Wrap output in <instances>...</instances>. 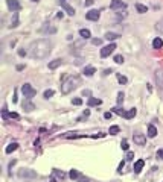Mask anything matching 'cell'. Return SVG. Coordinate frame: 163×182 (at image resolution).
<instances>
[{"instance_id": "5bb4252c", "label": "cell", "mask_w": 163, "mask_h": 182, "mask_svg": "<svg viewBox=\"0 0 163 182\" xmlns=\"http://www.w3.org/2000/svg\"><path fill=\"white\" fill-rule=\"evenodd\" d=\"M156 79H157L159 87L163 90V72H162V70H157V73H156Z\"/></svg>"}, {"instance_id": "60d3db41", "label": "cell", "mask_w": 163, "mask_h": 182, "mask_svg": "<svg viewBox=\"0 0 163 182\" xmlns=\"http://www.w3.org/2000/svg\"><path fill=\"white\" fill-rule=\"evenodd\" d=\"M124 165H125V163H124V161L119 164V167H117V172H119V173H122V168H124Z\"/></svg>"}, {"instance_id": "2e32d148", "label": "cell", "mask_w": 163, "mask_h": 182, "mask_svg": "<svg viewBox=\"0 0 163 182\" xmlns=\"http://www.w3.org/2000/svg\"><path fill=\"white\" fill-rule=\"evenodd\" d=\"M61 64H63V61H61V59H54V61H51V62H49V68H51V70H55V68H58Z\"/></svg>"}, {"instance_id": "d590c367", "label": "cell", "mask_w": 163, "mask_h": 182, "mask_svg": "<svg viewBox=\"0 0 163 182\" xmlns=\"http://www.w3.org/2000/svg\"><path fill=\"white\" fill-rule=\"evenodd\" d=\"M91 43H93L95 46H101V44H102V39H101V38H95V39H91Z\"/></svg>"}, {"instance_id": "f35d334b", "label": "cell", "mask_w": 163, "mask_h": 182, "mask_svg": "<svg viewBox=\"0 0 163 182\" xmlns=\"http://www.w3.org/2000/svg\"><path fill=\"white\" fill-rule=\"evenodd\" d=\"M134 159V153L133 152H127V161H133Z\"/></svg>"}, {"instance_id": "603a6c76", "label": "cell", "mask_w": 163, "mask_h": 182, "mask_svg": "<svg viewBox=\"0 0 163 182\" xmlns=\"http://www.w3.org/2000/svg\"><path fill=\"white\" fill-rule=\"evenodd\" d=\"M136 114H137V109H136V108H131L130 111H127V114H125V118H127V120H130V118H133Z\"/></svg>"}, {"instance_id": "8992f818", "label": "cell", "mask_w": 163, "mask_h": 182, "mask_svg": "<svg viewBox=\"0 0 163 182\" xmlns=\"http://www.w3.org/2000/svg\"><path fill=\"white\" fill-rule=\"evenodd\" d=\"M114 50H116V44L111 43V44H108V46H105V47L101 49V56H102V58H107V56H110Z\"/></svg>"}, {"instance_id": "f6af8a7d", "label": "cell", "mask_w": 163, "mask_h": 182, "mask_svg": "<svg viewBox=\"0 0 163 182\" xmlns=\"http://www.w3.org/2000/svg\"><path fill=\"white\" fill-rule=\"evenodd\" d=\"M104 117H105V118H111V112H105Z\"/></svg>"}, {"instance_id": "7dc6e473", "label": "cell", "mask_w": 163, "mask_h": 182, "mask_svg": "<svg viewBox=\"0 0 163 182\" xmlns=\"http://www.w3.org/2000/svg\"><path fill=\"white\" fill-rule=\"evenodd\" d=\"M31 2H38V0H31Z\"/></svg>"}, {"instance_id": "f546056e", "label": "cell", "mask_w": 163, "mask_h": 182, "mask_svg": "<svg viewBox=\"0 0 163 182\" xmlns=\"http://www.w3.org/2000/svg\"><path fill=\"white\" fill-rule=\"evenodd\" d=\"M113 112L117 114V115H122V117H125V114H127V111H124V109H121V108H113Z\"/></svg>"}, {"instance_id": "44dd1931", "label": "cell", "mask_w": 163, "mask_h": 182, "mask_svg": "<svg viewBox=\"0 0 163 182\" xmlns=\"http://www.w3.org/2000/svg\"><path fill=\"white\" fill-rule=\"evenodd\" d=\"M17 147H18L17 143H11V144H9L8 147H6V149H5V152H6V153H12L14 150H17Z\"/></svg>"}, {"instance_id": "7402d4cb", "label": "cell", "mask_w": 163, "mask_h": 182, "mask_svg": "<svg viewBox=\"0 0 163 182\" xmlns=\"http://www.w3.org/2000/svg\"><path fill=\"white\" fill-rule=\"evenodd\" d=\"M79 35L82 36L84 39H89V38L91 36V34H90V31H89V29H81V31H79Z\"/></svg>"}, {"instance_id": "ac0fdd59", "label": "cell", "mask_w": 163, "mask_h": 182, "mask_svg": "<svg viewBox=\"0 0 163 182\" xmlns=\"http://www.w3.org/2000/svg\"><path fill=\"white\" fill-rule=\"evenodd\" d=\"M23 108L26 109V111H34V109H35V105H34L32 102H29V99H28V100L23 102Z\"/></svg>"}, {"instance_id": "ba28073f", "label": "cell", "mask_w": 163, "mask_h": 182, "mask_svg": "<svg viewBox=\"0 0 163 182\" xmlns=\"http://www.w3.org/2000/svg\"><path fill=\"white\" fill-rule=\"evenodd\" d=\"M110 8L113 9V11H116V9H125L127 8V5L122 2V0H111V3H110Z\"/></svg>"}, {"instance_id": "e0dca14e", "label": "cell", "mask_w": 163, "mask_h": 182, "mask_svg": "<svg viewBox=\"0 0 163 182\" xmlns=\"http://www.w3.org/2000/svg\"><path fill=\"white\" fill-rule=\"evenodd\" d=\"M156 135H157V127L149 125V126H148V137H149V138H154Z\"/></svg>"}, {"instance_id": "3957f363", "label": "cell", "mask_w": 163, "mask_h": 182, "mask_svg": "<svg viewBox=\"0 0 163 182\" xmlns=\"http://www.w3.org/2000/svg\"><path fill=\"white\" fill-rule=\"evenodd\" d=\"M21 91H23V94H24V97H28L29 100L34 97L37 94V90L35 88H32V85L31 84H23L21 85Z\"/></svg>"}, {"instance_id": "8fae6325", "label": "cell", "mask_w": 163, "mask_h": 182, "mask_svg": "<svg viewBox=\"0 0 163 182\" xmlns=\"http://www.w3.org/2000/svg\"><path fill=\"white\" fill-rule=\"evenodd\" d=\"M134 143L137 146H143L146 143V137L143 135V134H134Z\"/></svg>"}, {"instance_id": "f1b7e54d", "label": "cell", "mask_w": 163, "mask_h": 182, "mask_svg": "<svg viewBox=\"0 0 163 182\" xmlns=\"http://www.w3.org/2000/svg\"><path fill=\"white\" fill-rule=\"evenodd\" d=\"M119 130H121V127H119V126H116V125H114V126H111V127H110L108 134H110V135H116V134H119Z\"/></svg>"}, {"instance_id": "e575fe53", "label": "cell", "mask_w": 163, "mask_h": 182, "mask_svg": "<svg viewBox=\"0 0 163 182\" xmlns=\"http://www.w3.org/2000/svg\"><path fill=\"white\" fill-rule=\"evenodd\" d=\"M73 105H76V106H79V105H82V99H79V97H76V99H73L72 100Z\"/></svg>"}, {"instance_id": "52a82bcc", "label": "cell", "mask_w": 163, "mask_h": 182, "mask_svg": "<svg viewBox=\"0 0 163 182\" xmlns=\"http://www.w3.org/2000/svg\"><path fill=\"white\" fill-rule=\"evenodd\" d=\"M6 5H8V8H9L12 12H18V11L21 9V5H20L18 0H6Z\"/></svg>"}, {"instance_id": "836d02e7", "label": "cell", "mask_w": 163, "mask_h": 182, "mask_svg": "<svg viewBox=\"0 0 163 182\" xmlns=\"http://www.w3.org/2000/svg\"><path fill=\"white\" fill-rule=\"evenodd\" d=\"M54 96V90H46L44 91V99H51Z\"/></svg>"}, {"instance_id": "ee69618b", "label": "cell", "mask_w": 163, "mask_h": 182, "mask_svg": "<svg viewBox=\"0 0 163 182\" xmlns=\"http://www.w3.org/2000/svg\"><path fill=\"white\" fill-rule=\"evenodd\" d=\"M93 3H95V0H87V2H86V6H91Z\"/></svg>"}, {"instance_id": "ab89813d", "label": "cell", "mask_w": 163, "mask_h": 182, "mask_svg": "<svg viewBox=\"0 0 163 182\" xmlns=\"http://www.w3.org/2000/svg\"><path fill=\"white\" fill-rule=\"evenodd\" d=\"M157 158H159V159H163V149L157 150Z\"/></svg>"}, {"instance_id": "277c9868", "label": "cell", "mask_w": 163, "mask_h": 182, "mask_svg": "<svg viewBox=\"0 0 163 182\" xmlns=\"http://www.w3.org/2000/svg\"><path fill=\"white\" fill-rule=\"evenodd\" d=\"M18 176L20 178H31V179H34V178H37V172L31 170V168H21V170H18Z\"/></svg>"}, {"instance_id": "4fadbf2b", "label": "cell", "mask_w": 163, "mask_h": 182, "mask_svg": "<svg viewBox=\"0 0 163 182\" xmlns=\"http://www.w3.org/2000/svg\"><path fill=\"white\" fill-rule=\"evenodd\" d=\"M143 165H145V161H143V159H137V161L134 163V167H133L134 173H140L142 168H143Z\"/></svg>"}, {"instance_id": "484cf974", "label": "cell", "mask_w": 163, "mask_h": 182, "mask_svg": "<svg viewBox=\"0 0 163 182\" xmlns=\"http://www.w3.org/2000/svg\"><path fill=\"white\" fill-rule=\"evenodd\" d=\"M17 26H18V12H14V18H12L9 27H17Z\"/></svg>"}, {"instance_id": "8d00e7d4", "label": "cell", "mask_w": 163, "mask_h": 182, "mask_svg": "<svg viewBox=\"0 0 163 182\" xmlns=\"http://www.w3.org/2000/svg\"><path fill=\"white\" fill-rule=\"evenodd\" d=\"M89 115H90V111H89V109H87V111H86V112H84V114H82V115H81V117H79V118H78V122H81V120H82V118H87V117H89Z\"/></svg>"}, {"instance_id": "30bf717a", "label": "cell", "mask_w": 163, "mask_h": 182, "mask_svg": "<svg viewBox=\"0 0 163 182\" xmlns=\"http://www.w3.org/2000/svg\"><path fill=\"white\" fill-rule=\"evenodd\" d=\"M99 17H101V12L96 11V9H91V11H89V12L86 14V18L90 20V21H98Z\"/></svg>"}, {"instance_id": "7a4b0ae2", "label": "cell", "mask_w": 163, "mask_h": 182, "mask_svg": "<svg viewBox=\"0 0 163 182\" xmlns=\"http://www.w3.org/2000/svg\"><path fill=\"white\" fill-rule=\"evenodd\" d=\"M81 85V77L79 76H69L61 82V93L63 94H70L72 91H75L78 87Z\"/></svg>"}, {"instance_id": "d6986e66", "label": "cell", "mask_w": 163, "mask_h": 182, "mask_svg": "<svg viewBox=\"0 0 163 182\" xmlns=\"http://www.w3.org/2000/svg\"><path fill=\"white\" fill-rule=\"evenodd\" d=\"M95 73H96V68L91 67V65H87V67L84 68V74H86V76H93Z\"/></svg>"}, {"instance_id": "1f68e13d", "label": "cell", "mask_w": 163, "mask_h": 182, "mask_svg": "<svg viewBox=\"0 0 163 182\" xmlns=\"http://www.w3.org/2000/svg\"><path fill=\"white\" fill-rule=\"evenodd\" d=\"M117 81H119L121 84H127V82H128L127 77H125V76H122V74H119V73H117Z\"/></svg>"}, {"instance_id": "d4e9b609", "label": "cell", "mask_w": 163, "mask_h": 182, "mask_svg": "<svg viewBox=\"0 0 163 182\" xmlns=\"http://www.w3.org/2000/svg\"><path fill=\"white\" fill-rule=\"evenodd\" d=\"M136 9H137V12H140V14H145V12H148V8H146L145 5H140V3H137V5H136Z\"/></svg>"}, {"instance_id": "4dcf8cb0", "label": "cell", "mask_w": 163, "mask_h": 182, "mask_svg": "<svg viewBox=\"0 0 163 182\" xmlns=\"http://www.w3.org/2000/svg\"><path fill=\"white\" fill-rule=\"evenodd\" d=\"M114 62H116V64H122V62H124V56H122V55H116V56H114Z\"/></svg>"}, {"instance_id": "cb8c5ba5", "label": "cell", "mask_w": 163, "mask_h": 182, "mask_svg": "<svg viewBox=\"0 0 163 182\" xmlns=\"http://www.w3.org/2000/svg\"><path fill=\"white\" fill-rule=\"evenodd\" d=\"M117 38H119V34H114V32H107L105 34V39H108V41L117 39Z\"/></svg>"}, {"instance_id": "bcb514c9", "label": "cell", "mask_w": 163, "mask_h": 182, "mask_svg": "<svg viewBox=\"0 0 163 182\" xmlns=\"http://www.w3.org/2000/svg\"><path fill=\"white\" fill-rule=\"evenodd\" d=\"M51 182H55V179H54V178H52V179H51Z\"/></svg>"}, {"instance_id": "5b68a950", "label": "cell", "mask_w": 163, "mask_h": 182, "mask_svg": "<svg viewBox=\"0 0 163 182\" xmlns=\"http://www.w3.org/2000/svg\"><path fill=\"white\" fill-rule=\"evenodd\" d=\"M69 176L72 178L73 181H78V182H87V178L82 175V173H79L78 170H70V173H69Z\"/></svg>"}, {"instance_id": "7c38bea8", "label": "cell", "mask_w": 163, "mask_h": 182, "mask_svg": "<svg viewBox=\"0 0 163 182\" xmlns=\"http://www.w3.org/2000/svg\"><path fill=\"white\" fill-rule=\"evenodd\" d=\"M40 32H41V34H55V32H56V27H55V26H47V23H46V24L40 29Z\"/></svg>"}, {"instance_id": "b9f144b4", "label": "cell", "mask_w": 163, "mask_h": 182, "mask_svg": "<svg viewBox=\"0 0 163 182\" xmlns=\"http://www.w3.org/2000/svg\"><path fill=\"white\" fill-rule=\"evenodd\" d=\"M11 118H18V114H15V112H11V114H8Z\"/></svg>"}, {"instance_id": "ffe728a7", "label": "cell", "mask_w": 163, "mask_h": 182, "mask_svg": "<svg viewBox=\"0 0 163 182\" xmlns=\"http://www.w3.org/2000/svg\"><path fill=\"white\" fill-rule=\"evenodd\" d=\"M162 46H163V41H162V38H156L154 41H152V47L154 49H162Z\"/></svg>"}, {"instance_id": "c3c4849f", "label": "cell", "mask_w": 163, "mask_h": 182, "mask_svg": "<svg viewBox=\"0 0 163 182\" xmlns=\"http://www.w3.org/2000/svg\"><path fill=\"white\" fill-rule=\"evenodd\" d=\"M64 2H66V0H64Z\"/></svg>"}, {"instance_id": "74e56055", "label": "cell", "mask_w": 163, "mask_h": 182, "mask_svg": "<svg viewBox=\"0 0 163 182\" xmlns=\"http://www.w3.org/2000/svg\"><path fill=\"white\" fill-rule=\"evenodd\" d=\"M121 147H122V150H128V141L127 140H124V141L121 143Z\"/></svg>"}, {"instance_id": "6da1fadb", "label": "cell", "mask_w": 163, "mask_h": 182, "mask_svg": "<svg viewBox=\"0 0 163 182\" xmlns=\"http://www.w3.org/2000/svg\"><path fill=\"white\" fill-rule=\"evenodd\" d=\"M52 41L46 39V38H41V39H37L31 44L29 47V53L34 59H44L47 58L51 52H52Z\"/></svg>"}, {"instance_id": "9a60e30c", "label": "cell", "mask_w": 163, "mask_h": 182, "mask_svg": "<svg viewBox=\"0 0 163 182\" xmlns=\"http://www.w3.org/2000/svg\"><path fill=\"white\" fill-rule=\"evenodd\" d=\"M87 103H89V106H99L102 103V100L101 99H96V97H90Z\"/></svg>"}, {"instance_id": "83f0119b", "label": "cell", "mask_w": 163, "mask_h": 182, "mask_svg": "<svg viewBox=\"0 0 163 182\" xmlns=\"http://www.w3.org/2000/svg\"><path fill=\"white\" fill-rule=\"evenodd\" d=\"M54 176L59 178V179H66V178H67V175H66L64 172H59V170H54Z\"/></svg>"}, {"instance_id": "4316f807", "label": "cell", "mask_w": 163, "mask_h": 182, "mask_svg": "<svg viewBox=\"0 0 163 182\" xmlns=\"http://www.w3.org/2000/svg\"><path fill=\"white\" fill-rule=\"evenodd\" d=\"M156 31H157L159 34H163V17L157 21V24H156Z\"/></svg>"}, {"instance_id": "9c48e42d", "label": "cell", "mask_w": 163, "mask_h": 182, "mask_svg": "<svg viewBox=\"0 0 163 182\" xmlns=\"http://www.w3.org/2000/svg\"><path fill=\"white\" fill-rule=\"evenodd\" d=\"M58 3H59V6H61V8H63V9H64L69 15H72V17L75 15V9H73V8L69 5V3H67V2H64V0H58Z\"/></svg>"}, {"instance_id": "7bdbcfd3", "label": "cell", "mask_w": 163, "mask_h": 182, "mask_svg": "<svg viewBox=\"0 0 163 182\" xmlns=\"http://www.w3.org/2000/svg\"><path fill=\"white\" fill-rule=\"evenodd\" d=\"M18 55H20V56H26V50L20 49V50H18Z\"/></svg>"}, {"instance_id": "d6a6232c", "label": "cell", "mask_w": 163, "mask_h": 182, "mask_svg": "<svg viewBox=\"0 0 163 182\" xmlns=\"http://www.w3.org/2000/svg\"><path fill=\"white\" fill-rule=\"evenodd\" d=\"M124 97H125L124 93H119V94H117V105H122V103H124Z\"/></svg>"}]
</instances>
